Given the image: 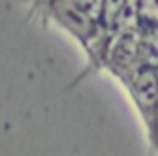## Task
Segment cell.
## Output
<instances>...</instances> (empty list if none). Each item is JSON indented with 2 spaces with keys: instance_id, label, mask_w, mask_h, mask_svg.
I'll list each match as a JSON object with an SVG mask.
<instances>
[{
  "instance_id": "obj_1",
  "label": "cell",
  "mask_w": 158,
  "mask_h": 156,
  "mask_svg": "<svg viewBox=\"0 0 158 156\" xmlns=\"http://www.w3.org/2000/svg\"><path fill=\"white\" fill-rule=\"evenodd\" d=\"M138 4H140V0H138Z\"/></svg>"
}]
</instances>
